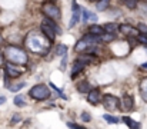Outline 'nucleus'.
<instances>
[{"mask_svg": "<svg viewBox=\"0 0 147 129\" xmlns=\"http://www.w3.org/2000/svg\"><path fill=\"white\" fill-rule=\"evenodd\" d=\"M29 95L34 99V100H46L51 96L50 89L46 85H36L33 86L29 92Z\"/></svg>", "mask_w": 147, "mask_h": 129, "instance_id": "3", "label": "nucleus"}, {"mask_svg": "<svg viewBox=\"0 0 147 129\" xmlns=\"http://www.w3.org/2000/svg\"><path fill=\"white\" fill-rule=\"evenodd\" d=\"M53 40H50L49 38L40 30H32L27 36H26V47L27 50L33 52L34 55H46L51 47Z\"/></svg>", "mask_w": 147, "mask_h": 129, "instance_id": "1", "label": "nucleus"}, {"mask_svg": "<svg viewBox=\"0 0 147 129\" xmlns=\"http://www.w3.org/2000/svg\"><path fill=\"white\" fill-rule=\"evenodd\" d=\"M82 119H83L84 122H90L92 116H90V113H89V112H83V113H82Z\"/></svg>", "mask_w": 147, "mask_h": 129, "instance_id": "29", "label": "nucleus"}, {"mask_svg": "<svg viewBox=\"0 0 147 129\" xmlns=\"http://www.w3.org/2000/svg\"><path fill=\"white\" fill-rule=\"evenodd\" d=\"M84 70V62L83 60H80V59H77L74 63H73V69H71V78H76L80 72H83Z\"/></svg>", "mask_w": 147, "mask_h": 129, "instance_id": "11", "label": "nucleus"}, {"mask_svg": "<svg viewBox=\"0 0 147 129\" xmlns=\"http://www.w3.org/2000/svg\"><path fill=\"white\" fill-rule=\"evenodd\" d=\"M3 53H4V57H6L10 63H14V65L23 66V65H26L27 60H29L27 52L23 50V49H20V47H17V46L9 44V46L4 47V52H3Z\"/></svg>", "mask_w": 147, "mask_h": 129, "instance_id": "2", "label": "nucleus"}, {"mask_svg": "<svg viewBox=\"0 0 147 129\" xmlns=\"http://www.w3.org/2000/svg\"><path fill=\"white\" fill-rule=\"evenodd\" d=\"M103 118H104V121H106V122H109V124H119V118H116V116H113V115L104 113V115H103Z\"/></svg>", "mask_w": 147, "mask_h": 129, "instance_id": "23", "label": "nucleus"}, {"mask_svg": "<svg viewBox=\"0 0 147 129\" xmlns=\"http://www.w3.org/2000/svg\"><path fill=\"white\" fill-rule=\"evenodd\" d=\"M133 106H134V103H133V98H131V96H129V95H124V96H123L121 108H123V109H127V111H131V109H133Z\"/></svg>", "mask_w": 147, "mask_h": 129, "instance_id": "13", "label": "nucleus"}, {"mask_svg": "<svg viewBox=\"0 0 147 129\" xmlns=\"http://www.w3.org/2000/svg\"><path fill=\"white\" fill-rule=\"evenodd\" d=\"M79 92H82V93H86V92H90L92 89H90V85H89V82H82V83H79Z\"/></svg>", "mask_w": 147, "mask_h": 129, "instance_id": "21", "label": "nucleus"}, {"mask_svg": "<svg viewBox=\"0 0 147 129\" xmlns=\"http://www.w3.org/2000/svg\"><path fill=\"white\" fill-rule=\"evenodd\" d=\"M89 32L90 33H93V35H97V36H101V35H104V27H101V26H98V25H92L90 27H89Z\"/></svg>", "mask_w": 147, "mask_h": 129, "instance_id": "15", "label": "nucleus"}, {"mask_svg": "<svg viewBox=\"0 0 147 129\" xmlns=\"http://www.w3.org/2000/svg\"><path fill=\"white\" fill-rule=\"evenodd\" d=\"M49 85L51 86V87H53V89H54V90H56L57 93H59V96H60V98H63V99H67V98H66V95H64V93H63V92H61L60 89H57V86H54V83H51V82H50Z\"/></svg>", "mask_w": 147, "mask_h": 129, "instance_id": "27", "label": "nucleus"}, {"mask_svg": "<svg viewBox=\"0 0 147 129\" xmlns=\"http://www.w3.org/2000/svg\"><path fill=\"white\" fill-rule=\"evenodd\" d=\"M24 85H26V83H24V82H22V83H17V85H14V86H10L9 89H10L11 92H17V90H20Z\"/></svg>", "mask_w": 147, "mask_h": 129, "instance_id": "26", "label": "nucleus"}, {"mask_svg": "<svg viewBox=\"0 0 147 129\" xmlns=\"http://www.w3.org/2000/svg\"><path fill=\"white\" fill-rule=\"evenodd\" d=\"M14 105H16V106H20V108L26 106L24 96H22V95H17V96H14Z\"/></svg>", "mask_w": 147, "mask_h": 129, "instance_id": "20", "label": "nucleus"}, {"mask_svg": "<svg viewBox=\"0 0 147 129\" xmlns=\"http://www.w3.org/2000/svg\"><path fill=\"white\" fill-rule=\"evenodd\" d=\"M20 119H22V116H20L19 113H16V115L11 118V124H17V122H20Z\"/></svg>", "mask_w": 147, "mask_h": 129, "instance_id": "30", "label": "nucleus"}, {"mask_svg": "<svg viewBox=\"0 0 147 129\" xmlns=\"http://www.w3.org/2000/svg\"><path fill=\"white\" fill-rule=\"evenodd\" d=\"M123 121H124V124L127 125V126H130V128H140L142 125L139 124V122H134L131 118H129V116H123Z\"/></svg>", "mask_w": 147, "mask_h": 129, "instance_id": "19", "label": "nucleus"}, {"mask_svg": "<svg viewBox=\"0 0 147 129\" xmlns=\"http://www.w3.org/2000/svg\"><path fill=\"white\" fill-rule=\"evenodd\" d=\"M4 102H6V98H4V96H0V105L4 103Z\"/></svg>", "mask_w": 147, "mask_h": 129, "instance_id": "34", "label": "nucleus"}, {"mask_svg": "<svg viewBox=\"0 0 147 129\" xmlns=\"http://www.w3.org/2000/svg\"><path fill=\"white\" fill-rule=\"evenodd\" d=\"M139 90H140V95H142V98H143V99H144V100L147 102V78L142 79L140 86H139Z\"/></svg>", "mask_w": 147, "mask_h": 129, "instance_id": "14", "label": "nucleus"}, {"mask_svg": "<svg viewBox=\"0 0 147 129\" xmlns=\"http://www.w3.org/2000/svg\"><path fill=\"white\" fill-rule=\"evenodd\" d=\"M66 63H67V57H66V55H64V56H63V60H61V70L66 69Z\"/></svg>", "mask_w": 147, "mask_h": 129, "instance_id": "32", "label": "nucleus"}, {"mask_svg": "<svg viewBox=\"0 0 147 129\" xmlns=\"http://www.w3.org/2000/svg\"><path fill=\"white\" fill-rule=\"evenodd\" d=\"M40 29H42V32L49 38L50 40H54V38H56V35H57V33H56V30H54L50 25H47L46 22H43V23H42V26H40Z\"/></svg>", "mask_w": 147, "mask_h": 129, "instance_id": "10", "label": "nucleus"}, {"mask_svg": "<svg viewBox=\"0 0 147 129\" xmlns=\"http://www.w3.org/2000/svg\"><path fill=\"white\" fill-rule=\"evenodd\" d=\"M137 40H139L140 43H143V44H146V46H147V35L140 33V35H139V38H137Z\"/></svg>", "mask_w": 147, "mask_h": 129, "instance_id": "28", "label": "nucleus"}, {"mask_svg": "<svg viewBox=\"0 0 147 129\" xmlns=\"http://www.w3.org/2000/svg\"><path fill=\"white\" fill-rule=\"evenodd\" d=\"M101 99H103V96H101V93H100L98 89H92V90L87 93V102H89L90 105H97Z\"/></svg>", "mask_w": 147, "mask_h": 129, "instance_id": "7", "label": "nucleus"}, {"mask_svg": "<svg viewBox=\"0 0 147 129\" xmlns=\"http://www.w3.org/2000/svg\"><path fill=\"white\" fill-rule=\"evenodd\" d=\"M4 75H7V76H10V78H17V76H20L22 73H23V70L22 69H17V68H14V63H6L4 65Z\"/></svg>", "mask_w": 147, "mask_h": 129, "instance_id": "6", "label": "nucleus"}, {"mask_svg": "<svg viewBox=\"0 0 147 129\" xmlns=\"http://www.w3.org/2000/svg\"><path fill=\"white\" fill-rule=\"evenodd\" d=\"M120 32L123 33V35H126V36H134V35H137V32L139 30H136L133 26H130V25H120Z\"/></svg>", "mask_w": 147, "mask_h": 129, "instance_id": "12", "label": "nucleus"}, {"mask_svg": "<svg viewBox=\"0 0 147 129\" xmlns=\"http://www.w3.org/2000/svg\"><path fill=\"white\" fill-rule=\"evenodd\" d=\"M124 1V4L129 7V9H134L136 6H137V0H123Z\"/></svg>", "mask_w": 147, "mask_h": 129, "instance_id": "24", "label": "nucleus"}, {"mask_svg": "<svg viewBox=\"0 0 147 129\" xmlns=\"http://www.w3.org/2000/svg\"><path fill=\"white\" fill-rule=\"evenodd\" d=\"M109 4H110V0H97L96 1V9L98 12H104L109 7Z\"/></svg>", "mask_w": 147, "mask_h": 129, "instance_id": "18", "label": "nucleus"}, {"mask_svg": "<svg viewBox=\"0 0 147 129\" xmlns=\"http://www.w3.org/2000/svg\"><path fill=\"white\" fill-rule=\"evenodd\" d=\"M42 12H43L45 16H47V17L56 20V22L61 19V12H60V9H59L56 4H53V3H45V4L42 6Z\"/></svg>", "mask_w": 147, "mask_h": 129, "instance_id": "5", "label": "nucleus"}, {"mask_svg": "<svg viewBox=\"0 0 147 129\" xmlns=\"http://www.w3.org/2000/svg\"><path fill=\"white\" fill-rule=\"evenodd\" d=\"M97 19H98L97 14H94L93 12H90V10H87V9H82V20H83V23H87V22L96 23Z\"/></svg>", "mask_w": 147, "mask_h": 129, "instance_id": "9", "label": "nucleus"}, {"mask_svg": "<svg viewBox=\"0 0 147 129\" xmlns=\"http://www.w3.org/2000/svg\"><path fill=\"white\" fill-rule=\"evenodd\" d=\"M103 27H104L106 33H113V35L117 32V29H120V26H117V23H106Z\"/></svg>", "mask_w": 147, "mask_h": 129, "instance_id": "16", "label": "nucleus"}, {"mask_svg": "<svg viewBox=\"0 0 147 129\" xmlns=\"http://www.w3.org/2000/svg\"><path fill=\"white\" fill-rule=\"evenodd\" d=\"M90 1H97V0H90Z\"/></svg>", "mask_w": 147, "mask_h": 129, "instance_id": "36", "label": "nucleus"}, {"mask_svg": "<svg viewBox=\"0 0 147 129\" xmlns=\"http://www.w3.org/2000/svg\"><path fill=\"white\" fill-rule=\"evenodd\" d=\"M43 22H46L47 25H50V26H51V27H53V29L56 30V33H57V35H61V29H60V27L57 26V23H56V20H53V19H50V17H47V16H46Z\"/></svg>", "mask_w": 147, "mask_h": 129, "instance_id": "17", "label": "nucleus"}, {"mask_svg": "<svg viewBox=\"0 0 147 129\" xmlns=\"http://www.w3.org/2000/svg\"><path fill=\"white\" fill-rule=\"evenodd\" d=\"M137 30H139L140 33H143V35H147V25L139 23V25H137Z\"/></svg>", "mask_w": 147, "mask_h": 129, "instance_id": "25", "label": "nucleus"}, {"mask_svg": "<svg viewBox=\"0 0 147 129\" xmlns=\"http://www.w3.org/2000/svg\"><path fill=\"white\" fill-rule=\"evenodd\" d=\"M66 52H67V46H66V44H59V46L56 47V55H57V56H64Z\"/></svg>", "mask_w": 147, "mask_h": 129, "instance_id": "22", "label": "nucleus"}, {"mask_svg": "<svg viewBox=\"0 0 147 129\" xmlns=\"http://www.w3.org/2000/svg\"><path fill=\"white\" fill-rule=\"evenodd\" d=\"M101 100H103V106H104V109H107V111L116 112V111H120V108H121L120 99L116 98V96H113V95H104Z\"/></svg>", "mask_w": 147, "mask_h": 129, "instance_id": "4", "label": "nucleus"}, {"mask_svg": "<svg viewBox=\"0 0 147 129\" xmlns=\"http://www.w3.org/2000/svg\"><path fill=\"white\" fill-rule=\"evenodd\" d=\"M142 68H143V69H147V63H144V65H142Z\"/></svg>", "mask_w": 147, "mask_h": 129, "instance_id": "35", "label": "nucleus"}, {"mask_svg": "<svg viewBox=\"0 0 147 129\" xmlns=\"http://www.w3.org/2000/svg\"><path fill=\"white\" fill-rule=\"evenodd\" d=\"M3 56H4V53H1V52H0V66L3 65Z\"/></svg>", "mask_w": 147, "mask_h": 129, "instance_id": "33", "label": "nucleus"}, {"mask_svg": "<svg viewBox=\"0 0 147 129\" xmlns=\"http://www.w3.org/2000/svg\"><path fill=\"white\" fill-rule=\"evenodd\" d=\"M67 126H69V128H74V129H83V126H82V125H77V124H71V122H69V124H67Z\"/></svg>", "mask_w": 147, "mask_h": 129, "instance_id": "31", "label": "nucleus"}, {"mask_svg": "<svg viewBox=\"0 0 147 129\" xmlns=\"http://www.w3.org/2000/svg\"><path fill=\"white\" fill-rule=\"evenodd\" d=\"M80 14H82V10H80L79 4L76 3V0H73V16H71V20H70V23H69L70 27H73V26L77 25V22H79V19H80Z\"/></svg>", "mask_w": 147, "mask_h": 129, "instance_id": "8", "label": "nucleus"}]
</instances>
